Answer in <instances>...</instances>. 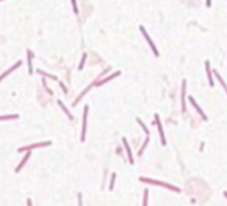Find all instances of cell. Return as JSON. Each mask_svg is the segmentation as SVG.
Segmentation results:
<instances>
[{"label": "cell", "mask_w": 227, "mask_h": 206, "mask_svg": "<svg viewBox=\"0 0 227 206\" xmlns=\"http://www.w3.org/2000/svg\"><path fill=\"white\" fill-rule=\"evenodd\" d=\"M141 181H144V183H148V184H158V186H162V188H169V189H171V191H175V192H179V189H178V188L171 186V184H167V183H162V181L148 180V178H144V177H141Z\"/></svg>", "instance_id": "1"}, {"label": "cell", "mask_w": 227, "mask_h": 206, "mask_svg": "<svg viewBox=\"0 0 227 206\" xmlns=\"http://www.w3.org/2000/svg\"><path fill=\"white\" fill-rule=\"evenodd\" d=\"M51 146V141H45V143H36V144H31V146H25V147H20L19 152H26V150H32V149H37V147H48Z\"/></svg>", "instance_id": "2"}, {"label": "cell", "mask_w": 227, "mask_h": 206, "mask_svg": "<svg viewBox=\"0 0 227 206\" xmlns=\"http://www.w3.org/2000/svg\"><path fill=\"white\" fill-rule=\"evenodd\" d=\"M86 116H88V105H85L84 108V119H82V135H80V139L85 141V133H86Z\"/></svg>", "instance_id": "3"}, {"label": "cell", "mask_w": 227, "mask_h": 206, "mask_svg": "<svg viewBox=\"0 0 227 206\" xmlns=\"http://www.w3.org/2000/svg\"><path fill=\"white\" fill-rule=\"evenodd\" d=\"M139 30H141V31H142V34H144V37H145V40H147V42H148V45L151 47V51H153V54H155V56H158V54H159V51H158V50H156L155 43H153V42H151V39H150V37H148V34H147V31H145V30H144V26H139Z\"/></svg>", "instance_id": "4"}, {"label": "cell", "mask_w": 227, "mask_h": 206, "mask_svg": "<svg viewBox=\"0 0 227 206\" xmlns=\"http://www.w3.org/2000/svg\"><path fill=\"white\" fill-rule=\"evenodd\" d=\"M155 118H156V126H158V130H159V137H161V143H162V146H165L167 143H165V137H164V130H162V126H161V122H159V116H158V115H156Z\"/></svg>", "instance_id": "5"}, {"label": "cell", "mask_w": 227, "mask_h": 206, "mask_svg": "<svg viewBox=\"0 0 227 206\" xmlns=\"http://www.w3.org/2000/svg\"><path fill=\"white\" fill-rule=\"evenodd\" d=\"M122 143H124V146H125V152H127V155H128V163H130V164H133L134 161H133V155H131V149H130V146H128V141L124 138Z\"/></svg>", "instance_id": "6"}, {"label": "cell", "mask_w": 227, "mask_h": 206, "mask_svg": "<svg viewBox=\"0 0 227 206\" xmlns=\"http://www.w3.org/2000/svg\"><path fill=\"white\" fill-rule=\"evenodd\" d=\"M20 65H22V62H15V64L13 65V67H9V68L6 70V71H5V73H3L2 76H0V82H2V79H5V78H6V76H8V74H9L11 71H14V70H15V68H19V67H20Z\"/></svg>", "instance_id": "7"}, {"label": "cell", "mask_w": 227, "mask_h": 206, "mask_svg": "<svg viewBox=\"0 0 227 206\" xmlns=\"http://www.w3.org/2000/svg\"><path fill=\"white\" fill-rule=\"evenodd\" d=\"M28 158H30V150H26V155L23 156V158H22V161H20V164L15 167V172H20L22 171V167H23L25 164H26V161H28Z\"/></svg>", "instance_id": "8"}, {"label": "cell", "mask_w": 227, "mask_h": 206, "mask_svg": "<svg viewBox=\"0 0 227 206\" xmlns=\"http://www.w3.org/2000/svg\"><path fill=\"white\" fill-rule=\"evenodd\" d=\"M188 99H190V104H192V105H193V107H195V108H196V110L199 112V115H201V116H202L204 119H207V116H205V113H204V112L201 110V107H199V105L196 104V102H195V99H193V96H190V98H188Z\"/></svg>", "instance_id": "9"}, {"label": "cell", "mask_w": 227, "mask_h": 206, "mask_svg": "<svg viewBox=\"0 0 227 206\" xmlns=\"http://www.w3.org/2000/svg\"><path fill=\"white\" fill-rule=\"evenodd\" d=\"M121 74V71H116V73H113V74H110L108 78H105V79H102V81H99V82H96V85H102V84H105V82H108L110 79H113V78H116V76H119Z\"/></svg>", "instance_id": "10"}, {"label": "cell", "mask_w": 227, "mask_h": 206, "mask_svg": "<svg viewBox=\"0 0 227 206\" xmlns=\"http://www.w3.org/2000/svg\"><path fill=\"white\" fill-rule=\"evenodd\" d=\"M205 70H207V76H209V84L213 85V81H212V70H210L209 62H205Z\"/></svg>", "instance_id": "11"}, {"label": "cell", "mask_w": 227, "mask_h": 206, "mask_svg": "<svg viewBox=\"0 0 227 206\" xmlns=\"http://www.w3.org/2000/svg\"><path fill=\"white\" fill-rule=\"evenodd\" d=\"M59 105H60V107H62V110L65 112V115H67V116H68V119H73V115H71V113H70V112H68V108H67V107H65V105H63V102H62V101H59Z\"/></svg>", "instance_id": "12"}, {"label": "cell", "mask_w": 227, "mask_h": 206, "mask_svg": "<svg viewBox=\"0 0 227 206\" xmlns=\"http://www.w3.org/2000/svg\"><path fill=\"white\" fill-rule=\"evenodd\" d=\"M26 54H28V67H30V73H32V65H31V59H32V51L28 50L26 51Z\"/></svg>", "instance_id": "13"}, {"label": "cell", "mask_w": 227, "mask_h": 206, "mask_svg": "<svg viewBox=\"0 0 227 206\" xmlns=\"http://www.w3.org/2000/svg\"><path fill=\"white\" fill-rule=\"evenodd\" d=\"M215 74H216V78H218V81H219V84H221V85H223V87H224V90L227 91V85H226V82H224V81H223V78H221V76L218 74V71H215Z\"/></svg>", "instance_id": "14"}, {"label": "cell", "mask_w": 227, "mask_h": 206, "mask_svg": "<svg viewBox=\"0 0 227 206\" xmlns=\"http://www.w3.org/2000/svg\"><path fill=\"white\" fill-rule=\"evenodd\" d=\"M39 74H43L45 78H51V79H54V81H57V78L54 74H48V73H45V71H42V70H39Z\"/></svg>", "instance_id": "15"}, {"label": "cell", "mask_w": 227, "mask_h": 206, "mask_svg": "<svg viewBox=\"0 0 227 206\" xmlns=\"http://www.w3.org/2000/svg\"><path fill=\"white\" fill-rule=\"evenodd\" d=\"M115 180H116V173H113V175H111V180H110V189L115 188Z\"/></svg>", "instance_id": "16"}, {"label": "cell", "mask_w": 227, "mask_h": 206, "mask_svg": "<svg viewBox=\"0 0 227 206\" xmlns=\"http://www.w3.org/2000/svg\"><path fill=\"white\" fill-rule=\"evenodd\" d=\"M71 3H73V9H74V14L77 16V14H79V9H77V3H76V0H71Z\"/></svg>", "instance_id": "17"}, {"label": "cell", "mask_w": 227, "mask_h": 206, "mask_svg": "<svg viewBox=\"0 0 227 206\" xmlns=\"http://www.w3.org/2000/svg\"><path fill=\"white\" fill-rule=\"evenodd\" d=\"M17 118V115H6V116H0V121L2 119H15Z\"/></svg>", "instance_id": "18"}, {"label": "cell", "mask_w": 227, "mask_h": 206, "mask_svg": "<svg viewBox=\"0 0 227 206\" xmlns=\"http://www.w3.org/2000/svg\"><path fill=\"white\" fill-rule=\"evenodd\" d=\"M138 124H141V127H142V129H144V132H145V133H147V135L150 133V132H148V129H147V127H145V126H144V122H142V121H141V119H139V118H138Z\"/></svg>", "instance_id": "19"}, {"label": "cell", "mask_w": 227, "mask_h": 206, "mask_svg": "<svg viewBox=\"0 0 227 206\" xmlns=\"http://www.w3.org/2000/svg\"><path fill=\"white\" fill-rule=\"evenodd\" d=\"M85 59H86V54H84V56H82V61H80V64H79V70H82V68H84Z\"/></svg>", "instance_id": "20"}, {"label": "cell", "mask_w": 227, "mask_h": 206, "mask_svg": "<svg viewBox=\"0 0 227 206\" xmlns=\"http://www.w3.org/2000/svg\"><path fill=\"white\" fill-rule=\"evenodd\" d=\"M147 195H148V191L145 189V191H144V202H142V205H144V206L147 205Z\"/></svg>", "instance_id": "21"}, {"label": "cell", "mask_w": 227, "mask_h": 206, "mask_svg": "<svg viewBox=\"0 0 227 206\" xmlns=\"http://www.w3.org/2000/svg\"><path fill=\"white\" fill-rule=\"evenodd\" d=\"M205 5H207V6H210V0H205Z\"/></svg>", "instance_id": "22"}, {"label": "cell", "mask_w": 227, "mask_h": 206, "mask_svg": "<svg viewBox=\"0 0 227 206\" xmlns=\"http://www.w3.org/2000/svg\"><path fill=\"white\" fill-rule=\"evenodd\" d=\"M224 195H226V197H227V192H224Z\"/></svg>", "instance_id": "23"}]
</instances>
